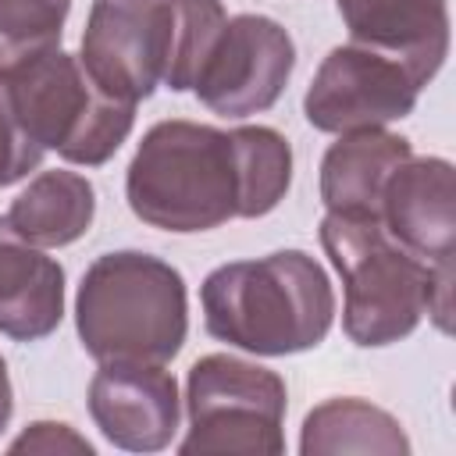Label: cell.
I'll list each match as a JSON object with an SVG mask.
<instances>
[{"instance_id": "cell-1", "label": "cell", "mask_w": 456, "mask_h": 456, "mask_svg": "<svg viewBox=\"0 0 456 456\" xmlns=\"http://www.w3.org/2000/svg\"><path fill=\"white\" fill-rule=\"evenodd\" d=\"M292 182L289 142L264 125H153L128 164V207L164 232H207L232 217H264Z\"/></svg>"}, {"instance_id": "cell-2", "label": "cell", "mask_w": 456, "mask_h": 456, "mask_svg": "<svg viewBox=\"0 0 456 456\" xmlns=\"http://www.w3.org/2000/svg\"><path fill=\"white\" fill-rule=\"evenodd\" d=\"M321 242L342 278V328L356 346L399 342L424 314L442 331H452V267L424 264L378 217L328 214Z\"/></svg>"}, {"instance_id": "cell-3", "label": "cell", "mask_w": 456, "mask_h": 456, "mask_svg": "<svg viewBox=\"0 0 456 456\" xmlns=\"http://www.w3.org/2000/svg\"><path fill=\"white\" fill-rule=\"evenodd\" d=\"M200 303L214 338L256 356L314 349L335 317L331 281L303 249H278L210 271Z\"/></svg>"}, {"instance_id": "cell-4", "label": "cell", "mask_w": 456, "mask_h": 456, "mask_svg": "<svg viewBox=\"0 0 456 456\" xmlns=\"http://www.w3.org/2000/svg\"><path fill=\"white\" fill-rule=\"evenodd\" d=\"M78 338L100 363H167L189 328L182 274L150 253H103L78 285Z\"/></svg>"}, {"instance_id": "cell-5", "label": "cell", "mask_w": 456, "mask_h": 456, "mask_svg": "<svg viewBox=\"0 0 456 456\" xmlns=\"http://www.w3.org/2000/svg\"><path fill=\"white\" fill-rule=\"evenodd\" d=\"M7 103L36 150H57L71 164H103L132 132L135 103L103 93L64 50H43L0 68Z\"/></svg>"}, {"instance_id": "cell-6", "label": "cell", "mask_w": 456, "mask_h": 456, "mask_svg": "<svg viewBox=\"0 0 456 456\" xmlns=\"http://www.w3.org/2000/svg\"><path fill=\"white\" fill-rule=\"evenodd\" d=\"M189 435L185 456L196 452H246L278 456L285 449V381L256 363L214 353L192 363L185 385Z\"/></svg>"}, {"instance_id": "cell-7", "label": "cell", "mask_w": 456, "mask_h": 456, "mask_svg": "<svg viewBox=\"0 0 456 456\" xmlns=\"http://www.w3.org/2000/svg\"><path fill=\"white\" fill-rule=\"evenodd\" d=\"M420 82L410 68L370 46H335L317 68L303 110L321 132H363L406 118L417 103Z\"/></svg>"}, {"instance_id": "cell-8", "label": "cell", "mask_w": 456, "mask_h": 456, "mask_svg": "<svg viewBox=\"0 0 456 456\" xmlns=\"http://www.w3.org/2000/svg\"><path fill=\"white\" fill-rule=\"evenodd\" d=\"M292 64L296 46L278 21L264 14H239L217 32L192 89L214 114L246 118L267 110L281 96Z\"/></svg>"}, {"instance_id": "cell-9", "label": "cell", "mask_w": 456, "mask_h": 456, "mask_svg": "<svg viewBox=\"0 0 456 456\" xmlns=\"http://www.w3.org/2000/svg\"><path fill=\"white\" fill-rule=\"evenodd\" d=\"M167 32V0H96L78 61L103 93L139 103L164 82Z\"/></svg>"}, {"instance_id": "cell-10", "label": "cell", "mask_w": 456, "mask_h": 456, "mask_svg": "<svg viewBox=\"0 0 456 456\" xmlns=\"http://www.w3.org/2000/svg\"><path fill=\"white\" fill-rule=\"evenodd\" d=\"M89 413L118 449L157 452L178 428V385L160 363H103L89 381Z\"/></svg>"}, {"instance_id": "cell-11", "label": "cell", "mask_w": 456, "mask_h": 456, "mask_svg": "<svg viewBox=\"0 0 456 456\" xmlns=\"http://www.w3.org/2000/svg\"><path fill=\"white\" fill-rule=\"evenodd\" d=\"M378 221L385 232L431 267H452L456 246V182L442 157L403 160L381 196Z\"/></svg>"}, {"instance_id": "cell-12", "label": "cell", "mask_w": 456, "mask_h": 456, "mask_svg": "<svg viewBox=\"0 0 456 456\" xmlns=\"http://www.w3.org/2000/svg\"><path fill=\"white\" fill-rule=\"evenodd\" d=\"M349 36L360 46L388 53L428 86L449 50L445 0H335Z\"/></svg>"}, {"instance_id": "cell-13", "label": "cell", "mask_w": 456, "mask_h": 456, "mask_svg": "<svg viewBox=\"0 0 456 456\" xmlns=\"http://www.w3.org/2000/svg\"><path fill=\"white\" fill-rule=\"evenodd\" d=\"M64 317V271L0 217V331L32 342Z\"/></svg>"}, {"instance_id": "cell-14", "label": "cell", "mask_w": 456, "mask_h": 456, "mask_svg": "<svg viewBox=\"0 0 456 456\" xmlns=\"http://www.w3.org/2000/svg\"><path fill=\"white\" fill-rule=\"evenodd\" d=\"M410 157L413 153L403 135H392L381 128L346 132L324 153V164H321V200L328 214L378 217L392 171Z\"/></svg>"}, {"instance_id": "cell-15", "label": "cell", "mask_w": 456, "mask_h": 456, "mask_svg": "<svg viewBox=\"0 0 456 456\" xmlns=\"http://www.w3.org/2000/svg\"><path fill=\"white\" fill-rule=\"evenodd\" d=\"M96 214L93 185L75 171H43L11 203L7 224L32 246H68L89 232Z\"/></svg>"}, {"instance_id": "cell-16", "label": "cell", "mask_w": 456, "mask_h": 456, "mask_svg": "<svg viewBox=\"0 0 456 456\" xmlns=\"http://www.w3.org/2000/svg\"><path fill=\"white\" fill-rule=\"evenodd\" d=\"M299 449L306 456H321V452L403 456V452H410V442L392 413H385L363 399H328L317 410H310V417L303 424Z\"/></svg>"}, {"instance_id": "cell-17", "label": "cell", "mask_w": 456, "mask_h": 456, "mask_svg": "<svg viewBox=\"0 0 456 456\" xmlns=\"http://www.w3.org/2000/svg\"><path fill=\"white\" fill-rule=\"evenodd\" d=\"M167 11H171V32H167L164 86L182 93V89H192L228 18H224L221 0H167Z\"/></svg>"}, {"instance_id": "cell-18", "label": "cell", "mask_w": 456, "mask_h": 456, "mask_svg": "<svg viewBox=\"0 0 456 456\" xmlns=\"http://www.w3.org/2000/svg\"><path fill=\"white\" fill-rule=\"evenodd\" d=\"M71 0H0V68L53 50Z\"/></svg>"}, {"instance_id": "cell-19", "label": "cell", "mask_w": 456, "mask_h": 456, "mask_svg": "<svg viewBox=\"0 0 456 456\" xmlns=\"http://www.w3.org/2000/svg\"><path fill=\"white\" fill-rule=\"evenodd\" d=\"M39 160H43V150H36L28 142V135L21 132V125L7 103L4 82H0V185L21 182L28 171L39 167Z\"/></svg>"}, {"instance_id": "cell-20", "label": "cell", "mask_w": 456, "mask_h": 456, "mask_svg": "<svg viewBox=\"0 0 456 456\" xmlns=\"http://www.w3.org/2000/svg\"><path fill=\"white\" fill-rule=\"evenodd\" d=\"M11 452H93V445L86 438H78L68 424L39 420L21 438H14Z\"/></svg>"}, {"instance_id": "cell-21", "label": "cell", "mask_w": 456, "mask_h": 456, "mask_svg": "<svg viewBox=\"0 0 456 456\" xmlns=\"http://www.w3.org/2000/svg\"><path fill=\"white\" fill-rule=\"evenodd\" d=\"M11 420V378H7V363L0 356V431Z\"/></svg>"}]
</instances>
